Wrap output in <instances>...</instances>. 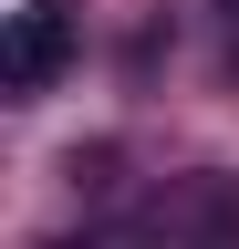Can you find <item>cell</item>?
<instances>
[{"mask_svg": "<svg viewBox=\"0 0 239 249\" xmlns=\"http://www.w3.org/2000/svg\"><path fill=\"white\" fill-rule=\"evenodd\" d=\"M63 62H73V11H63V0H32V11L11 21V42H0V83L32 104V93L63 83Z\"/></svg>", "mask_w": 239, "mask_h": 249, "instance_id": "cell-1", "label": "cell"}, {"mask_svg": "<svg viewBox=\"0 0 239 249\" xmlns=\"http://www.w3.org/2000/svg\"><path fill=\"white\" fill-rule=\"evenodd\" d=\"M219 11H239V0H219Z\"/></svg>", "mask_w": 239, "mask_h": 249, "instance_id": "cell-2", "label": "cell"}]
</instances>
